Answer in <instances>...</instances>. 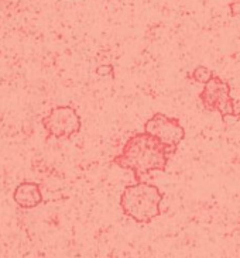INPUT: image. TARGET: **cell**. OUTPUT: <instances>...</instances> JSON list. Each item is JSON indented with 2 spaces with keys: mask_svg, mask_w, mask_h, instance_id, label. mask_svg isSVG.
<instances>
[{
  "mask_svg": "<svg viewBox=\"0 0 240 258\" xmlns=\"http://www.w3.org/2000/svg\"><path fill=\"white\" fill-rule=\"evenodd\" d=\"M178 150L162 143L147 132L136 133L127 140L122 153L112 160L114 165L130 169L136 182L153 171H167L168 160Z\"/></svg>",
  "mask_w": 240,
  "mask_h": 258,
  "instance_id": "cell-1",
  "label": "cell"
},
{
  "mask_svg": "<svg viewBox=\"0 0 240 258\" xmlns=\"http://www.w3.org/2000/svg\"><path fill=\"white\" fill-rule=\"evenodd\" d=\"M162 198L164 194L155 185L140 181L125 188L120 196V208L136 223H150L161 215Z\"/></svg>",
  "mask_w": 240,
  "mask_h": 258,
  "instance_id": "cell-2",
  "label": "cell"
},
{
  "mask_svg": "<svg viewBox=\"0 0 240 258\" xmlns=\"http://www.w3.org/2000/svg\"><path fill=\"white\" fill-rule=\"evenodd\" d=\"M199 99L206 110L219 112L223 120L227 116L240 117V100H234L230 96V85L216 75L204 85Z\"/></svg>",
  "mask_w": 240,
  "mask_h": 258,
  "instance_id": "cell-3",
  "label": "cell"
},
{
  "mask_svg": "<svg viewBox=\"0 0 240 258\" xmlns=\"http://www.w3.org/2000/svg\"><path fill=\"white\" fill-rule=\"evenodd\" d=\"M41 124L48 137L70 140L81 132L82 121L72 106H55L41 119Z\"/></svg>",
  "mask_w": 240,
  "mask_h": 258,
  "instance_id": "cell-4",
  "label": "cell"
},
{
  "mask_svg": "<svg viewBox=\"0 0 240 258\" xmlns=\"http://www.w3.org/2000/svg\"><path fill=\"white\" fill-rule=\"evenodd\" d=\"M144 132L176 150L185 139V128L181 126L179 120L175 117H168L162 113H155L153 117H150L144 123Z\"/></svg>",
  "mask_w": 240,
  "mask_h": 258,
  "instance_id": "cell-5",
  "label": "cell"
},
{
  "mask_svg": "<svg viewBox=\"0 0 240 258\" xmlns=\"http://www.w3.org/2000/svg\"><path fill=\"white\" fill-rule=\"evenodd\" d=\"M13 201L21 209H34L42 203V192L35 182H21L13 192Z\"/></svg>",
  "mask_w": 240,
  "mask_h": 258,
  "instance_id": "cell-6",
  "label": "cell"
},
{
  "mask_svg": "<svg viewBox=\"0 0 240 258\" xmlns=\"http://www.w3.org/2000/svg\"><path fill=\"white\" fill-rule=\"evenodd\" d=\"M213 77V74H212L211 70H208L206 67H202V65H199L197 67L194 72H192V79L198 82V84H202L205 85L206 82H209Z\"/></svg>",
  "mask_w": 240,
  "mask_h": 258,
  "instance_id": "cell-7",
  "label": "cell"
},
{
  "mask_svg": "<svg viewBox=\"0 0 240 258\" xmlns=\"http://www.w3.org/2000/svg\"><path fill=\"white\" fill-rule=\"evenodd\" d=\"M113 72H114L113 65H100L96 68V74L99 77H112Z\"/></svg>",
  "mask_w": 240,
  "mask_h": 258,
  "instance_id": "cell-8",
  "label": "cell"
},
{
  "mask_svg": "<svg viewBox=\"0 0 240 258\" xmlns=\"http://www.w3.org/2000/svg\"><path fill=\"white\" fill-rule=\"evenodd\" d=\"M229 10H230V16H232V17H237V16H240V0H230V3H229Z\"/></svg>",
  "mask_w": 240,
  "mask_h": 258,
  "instance_id": "cell-9",
  "label": "cell"
}]
</instances>
